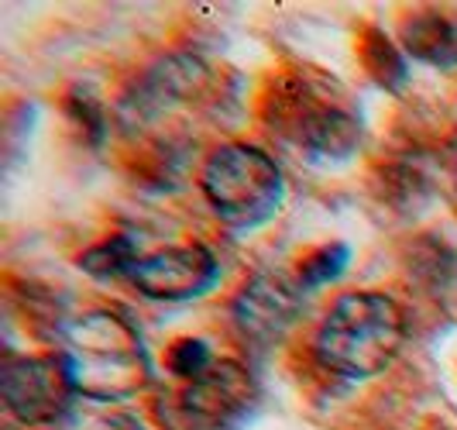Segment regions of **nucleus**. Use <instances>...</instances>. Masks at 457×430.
<instances>
[{
    "mask_svg": "<svg viewBox=\"0 0 457 430\" xmlns=\"http://www.w3.org/2000/svg\"><path fill=\"white\" fill-rule=\"evenodd\" d=\"M66 365L79 396L120 400L148 383V358L135 327L114 314H90L66 334Z\"/></svg>",
    "mask_w": 457,
    "mask_h": 430,
    "instance_id": "7ed1b4c3",
    "label": "nucleus"
},
{
    "mask_svg": "<svg viewBox=\"0 0 457 430\" xmlns=\"http://www.w3.org/2000/svg\"><path fill=\"white\" fill-rule=\"evenodd\" d=\"M272 131L289 148L310 159L337 162L347 159L361 141V121L341 100L334 83H310L306 76H293L286 87L272 93Z\"/></svg>",
    "mask_w": 457,
    "mask_h": 430,
    "instance_id": "20e7f679",
    "label": "nucleus"
},
{
    "mask_svg": "<svg viewBox=\"0 0 457 430\" xmlns=\"http://www.w3.org/2000/svg\"><path fill=\"white\" fill-rule=\"evenodd\" d=\"M169 365H172V372H176V375H183V379L193 383L196 375H204L206 368L213 365V358H210V348H206L204 341L186 338L169 351Z\"/></svg>",
    "mask_w": 457,
    "mask_h": 430,
    "instance_id": "f8f14e48",
    "label": "nucleus"
},
{
    "mask_svg": "<svg viewBox=\"0 0 457 430\" xmlns=\"http://www.w3.org/2000/svg\"><path fill=\"white\" fill-rule=\"evenodd\" d=\"M344 266H347V249H344V245L317 251V255H310V262L299 269V286H303V290L323 286V282L337 279L344 272Z\"/></svg>",
    "mask_w": 457,
    "mask_h": 430,
    "instance_id": "9b49d317",
    "label": "nucleus"
},
{
    "mask_svg": "<svg viewBox=\"0 0 457 430\" xmlns=\"http://www.w3.org/2000/svg\"><path fill=\"white\" fill-rule=\"evenodd\" d=\"M0 396L21 424H55L79 396L76 379L62 355H35L7 362L0 372Z\"/></svg>",
    "mask_w": 457,
    "mask_h": 430,
    "instance_id": "39448f33",
    "label": "nucleus"
},
{
    "mask_svg": "<svg viewBox=\"0 0 457 430\" xmlns=\"http://www.w3.org/2000/svg\"><path fill=\"white\" fill-rule=\"evenodd\" d=\"M254 400H258V385L254 375L237 362H213L204 375H196L186 385V392L179 396L186 420L196 424L200 430L228 427L237 424L252 413Z\"/></svg>",
    "mask_w": 457,
    "mask_h": 430,
    "instance_id": "0eeeda50",
    "label": "nucleus"
},
{
    "mask_svg": "<svg viewBox=\"0 0 457 430\" xmlns=\"http://www.w3.org/2000/svg\"><path fill=\"white\" fill-rule=\"evenodd\" d=\"M406 344V314L386 293H344L317 327L313 355L341 379L386 372Z\"/></svg>",
    "mask_w": 457,
    "mask_h": 430,
    "instance_id": "f257e3e1",
    "label": "nucleus"
},
{
    "mask_svg": "<svg viewBox=\"0 0 457 430\" xmlns=\"http://www.w3.org/2000/svg\"><path fill=\"white\" fill-rule=\"evenodd\" d=\"M135 262L137 255L131 238H111V241L96 245V249H90L79 258V266L90 275H96V279H128Z\"/></svg>",
    "mask_w": 457,
    "mask_h": 430,
    "instance_id": "9d476101",
    "label": "nucleus"
},
{
    "mask_svg": "<svg viewBox=\"0 0 457 430\" xmlns=\"http://www.w3.org/2000/svg\"><path fill=\"white\" fill-rule=\"evenodd\" d=\"M406 48L412 59H423L430 66H454L457 24L444 14H416L406 24Z\"/></svg>",
    "mask_w": 457,
    "mask_h": 430,
    "instance_id": "1a4fd4ad",
    "label": "nucleus"
},
{
    "mask_svg": "<svg viewBox=\"0 0 457 430\" xmlns=\"http://www.w3.org/2000/svg\"><path fill=\"white\" fill-rule=\"evenodd\" d=\"M200 190L210 210L230 231L245 234L272 221L286 197V180L269 152L248 141H230L204 162Z\"/></svg>",
    "mask_w": 457,
    "mask_h": 430,
    "instance_id": "f03ea898",
    "label": "nucleus"
},
{
    "mask_svg": "<svg viewBox=\"0 0 457 430\" xmlns=\"http://www.w3.org/2000/svg\"><path fill=\"white\" fill-rule=\"evenodd\" d=\"M220 275L217 258L204 245H176V249L155 251L148 258H137L128 282L141 296L159 303H183L204 296Z\"/></svg>",
    "mask_w": 457,
    "mask_h": 430,
    "instance_id": "423d86ee",
    "label": "nucleus"
},
{
    "mask_svg": "<svg viewBox=\"0 0 457 430\" xmlns=\"http://www.w3.org/2000/svg\"><path fill=\"white\" fill-rule=\"evenodd\" d=\"M365 55L371 59L368 69L375 72V80H378V83H386V87H399V83L406 80V66H403V59L395 55V48H392L389 42H382V38H368Z\"/></svg>",
    "mask_w": 457,
    "mask_h": 430,
    "instance_id": "ddd939ff",
    "label": "nucleus"
},
{
    "mask_svg": "<svg viewBox=\"0 0 457 430\" xmlns=\"http://www.w3.org/2000/svg\"><path fill=\"white\" fill-rule=\"evenodd\" d=\"M303 310V286L282 272H262L230 303V317L252 344H275Z\"/></svg>",
    "mask_w": 457,
    "mask_h": 430,
    "instance_id": "6e6552de",
    "label": "nucleus"
}]
</instances>
